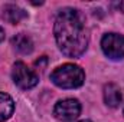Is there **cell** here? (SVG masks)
Here are the masks:
<instances>
[{
  "instance_id": "cell-11",
  "label": "cell",
  "mask_w": 124,
  "mask_h": 122,
  "mask_svg": "<svg viewBox=\"0 0 124 122\" xmlns=\"http://www.w3.org/2000/svg\"><path fill=\"white\" fill-rule=\"evenodd\" d=\"M3 39H4V30H3V29L0 27V42H1Z\"/></svg>"
},
{
  "instance_id": "cell-5",
  "label": "cell",
  "mask_w": 124,
  "mask_h": 122,
  "mask_svg": "<svg viewBox=\"0 0 124 122\" xmlns=\"http://www.w3.org/2000/svg\"><path fill=\"white\" fill-rule=\"evenodd\" d=\"M101 49L110 59H123L124 36L118 33H107L101 40Z\"/></svg>"
},
{
  "instance_id": "cell-3",
  "label": "cell",
  "mask_w": 124,
  "mask_h": 122,
  "mask_svg": "<svg viewBox=\"0 0 124 122\" xmlns=\"http://www.w3.org/2000/svg\"><path fill=\"white\" fill-rule=\"evenodd\" d=\"M12 78H13V82L20 89H32L39 82L38 73L35 70H32L31 68L23 62L15 63L13 70H12Z\"/></svg>"
},
{
  "instance_id": "cell-4",
  "label": "cell",
  "mask_w": 124,
  "mask_h": 122,
  "mask_svg": "<svg viewBox=\"0 0 124 122\" xmlns=\"http://www.w3.org/2000/svg\"><path fill=\"white\" fill-rule=\"evenodd\" d=\"M81 114V103L78 99L66 98L59 101L54 108V115L61 122H74Z\"/></svg>"
},
{
  "instance_id": "cell-7",
  "label": "cell",
  "mask_w": 124,
  "mask_h": 122,
  "mask_svg": "<svg viewBox=\"0 0 124 122\" xmlns=\"http://www.w3.org/2000/svg\"><path fill=\"white\" fill-rule=\"evenodd\" d=\"M123 95L116 83H107L104 86V102L110 108H117L121 103Z\"/></svg>"
},
{
  "instance_id": "cell-13",
  "label": "cell",
  "mask_w": 124,
  "mask_h": 122,
  "mask_svg": "<svg viewBox=\"0 0 124 122\" xmlns=\"http://www.w3.org/2000/svg\"><path fill=\"white\" fill-rule=\"evenodd\" d=\"M123 114H124V109H123Z\"/></svg>"
},
{
  "instance_id": "cell-8",
  "label": "cell",
  "mask_w": 124,
  "mask_h": 122,
  "mask_svg": "<svg viewBox=\"0 0 124 122\" xmlns=\"http://www.w3.org/2000/svg\"><path fill=\"white\" fill-rule=\"evenodd\" d=\"M12 45L19 53H23V55H28V53H31L33 50V42H32L31 37L28 34H25V33L16 34L12 39Z\"/></svg>"
},
{
  "instance_id": "cell-10",
  "label": "cell",
  "mask_w": 124,
  "mask_h": 122,
  "mask_svg": "<svg viewBox=\"0 0 124 122\" xmlns=\"http://www.w3.org/2000/svg\"><path fill=\"white\" fill-rule=\"evenodd\" d=\"M117 7H118L120 10H123V12H124V1H121V3H117Z\"/></svg>"
},
{
  "instance_id": "cell-12",
  "label": "cell",
  "mask_w": 124,
  "mask_h": 122,
  "mask_svg": "<svg viewBox=\"0 0 124 122\" xmlns=\"http://www.w3.org/2000/svg\"><path fill=\"white\" fill-rule=\"evenodd\" d=\"M74 122H91L90 119H81V121H74Z\"/></svg>"
},
{
  "instance_id": "cell-6",
  "label": "cell",
  "mask_w": 124,
  "mask_h": 122,
  "mask_svg": "<svg viewBox=\"0 0 124 122\" xmlns=\"http://www.w3.org/2000/svg\"><path fill=\"white\" fill-rule=\"evenodd\" d=\"M1 17H3L7 23H10V25H17L19 22H22L23 19L28 17V13H26L22 7H19V6H16V4H7V6H4V9H3Z\"/></svg>"
},
{
  "instance_id": "cell-9",
  "label": "cell",
  "mask_w": 124,
  "mask_h": 122,
  "mask_svg": "<svg viewBox=\"0 0 124 122\" xmlns=\"http://www.w3.org/2000/svg\"><path fill=\"white\" fill-rule=\"evenodd\" d=\"M15 111V102L10 95L0 92V122L7 121Z\"/></svg>"
},
{
  "instance_id": "cell-1",
  "label": "cell",
  "mask_w": 124,
  "mask_h": 122,
  "mask_svg": "<svg viewBox=\"0 0 124 122\" xmlns=\"http://www.w3.org/2000/svg\"><path fill=\"white\" fill-rule=\"evenodd\" d=\"M54 33L58 47L68 58H78L88 47L90 36L85 20L77 9H62L56 16Z\"/></svg>"
},
{
  "instance_id": "cell-2",
  "label": "cell",
  "mask_w": 124,
  "mask_h": 122,
  "mask_svg": "<svg viewBox=\"0 0 124 122\" xmlns=\"http://www.w3.org/2000/svg\"><path fill=\"white\" fill-rule=\"evenodd\" d=\"M51 81L62 89H74L82 86L85 81V73L81 66L65 63L51 73Z\"/></svg>"
}]
</instances>
